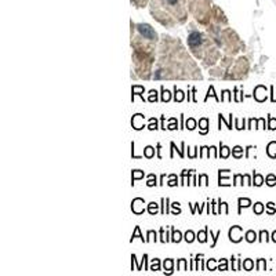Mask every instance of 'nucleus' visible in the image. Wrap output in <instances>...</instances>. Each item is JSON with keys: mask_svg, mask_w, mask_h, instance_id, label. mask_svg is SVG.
Listing matches in <instances>:
<instances>
[{"mask_svg": "<svg viewBox=\"0 0 276 276\" xmlns=\"http://www.w3.org/2000/svg\"><path fill=\"white\" fill-rule=\"evenodd\" d=\"M148 181H147V187L152 188V187H156L158 185V179H156V176L155 174H148Z\"/></svg>", "mask_w": 276, "mask_h": 276, "instance_id": "a878e982", "label": "nucleus"}, {"mask_svg": "<svg viewBox=\"0 0 276 276\" xmlns=\"http://www.w3.org/2000/svg\"><path fill=\"white\" fill-rule=\"evenodd\" d=\"M144 205H145V200H144L142 197H135V199H133V202H131V211L137 215L142 214V213L145 211Z\"/></svg>", "mask_w": 276, "mask_h": 276, "instance_id": "7ed1b4c3", "label": "nucleus"}, {"mask_svg": "<svg viewBox=\"0 0 276 276\" xmlns=\"http://www.w3.org/2000/svg\"><path fill=\"white\" fill-rule=\"evenodd\" d=\"M255 129H266L265 127V119H257V124H255Z\"/></svg>", "mask_w": 276, "mask_h": 276, "instance_id": "3c124183", "label": "nucleus"}, {"mask_svg": "<svg viewBox=\"0 0 276 276\" xmlns=\"http://www.w3.org/2000/svg\"><path fill=\"white\" fill-rule=\"evenodd\" d=\"M210 97H213V98H215V101H217V102H221V98L218 97V95H217V94H215V91H214V87L213 86H210L208 87V91H207V94H206V97H205V102H207V100Z\"/></svg>", "mask_w": 276, "mask_h": 276, "instance_id": "a211bd4d", "label": "nucleus"}, {"mask_svg": "<svg viewBox=\"0 0 276 276\" xmlns=\"http://www.w3.org/2000/svg\"><path fill=\"white\" fill-rule=\"evenodd\" d=\"M164 178H166V174H161V176H160V182H159V185H163V184H164Z\"/></svg>", "mask_w": 276, "mask_h": 276, "instance_id": "e2e57ef3", "label": "nucleus"}, {"mask_svg": "<svg viewBox=\"0 0 276 276\" xmlns=\"http://www.w3.org/2000/svg\"><path fill=\"white\" fill-rule=\"evenodd\" d=\"M160 203H161V210H160V213H161V214H163V215H164L166 214V197H161V200H160Z\"/></svg>", "mask_w": 276, "mask_h": 276, "instance_id": "4d7b16f0", "label": "nucleus"}, {"mask_svg": "<svg viewBox=\"0 0 276 276\" xmlns=\"http://www.w3.org/2000/svg\"><path fill=\"white\" fill-rule=\"evenodd\" d=\"M184 98H185V93H184L182 90L177 89V86L174 87V101L176 102H182Z\"/></svg>", "mask_w": 276, "mask_h": 276, "instance_id": "f3484780", "label": "nucleus"}, {"mask_svg": "<svg viewBox=\"0 0 276 276\" xmlns=\"http://www.w3.org/2000/svg\"><path fill=\"white\" fill-rule=\"evenodd\" d=\"M148 101H149V102H156V101H158V93H156V90H151V91H149Z\"/></svg>", "mask_w": 276, "mask_h": 276, "instance_id": "49530a36", "label": "nucleus"}, {"mask_svg": "<svg viewBox=\"0 0 276 276\" xmlns=\"http://www.w3.org/2000/svg\"><path fill=\"white\" fill-rule=\"evenodd\" d=\"M147 211L151 215H156L158 214V211H159V205L158 203H155V202H151V203L148 205V207H147Z\"/></svg>", "mask_w": 276, "mask_h": 276, "instance_id": "412c9836", "label": "nucleus"}, {"mask_svg": "<svg viewBox=\"0 0 276 276\" xmlns=\"http://www.w3.org/2000/svg\"><path fill=\"white\" fill-rule=\"evenodd\" d=\"M144 177H145V173L144 171H141V170H133V173H131V187H134L137 179H141Z\"/></svg>", "mask_w": 276, "mask_h": 276, "instance_id": "4468645a", "label": "nucleus"}, {"mask_svg": "<svg viewBox=\"0 0 276 276\" xmlns=\"http://www.w3.org/2000/svg\"><path fill=\"white\" fill-rule=\"evenodd\" d=\"M244 239H246L247 243H254V242L257 240V233H255L254 231H247L246 235H244Z\"/></svg>", "mask_w": 276, "mask_h": 276, "instance_id": "5701e85b", "label": "nucleus"}, {"mask_svg": "<svg viewBox=\"0 0 276 276\" xmlns=\"http://www.w3.org/2000/svg\"><path fill=\"white\" fill-rule=\"evenodd\" d=\"M243 179H244V176L243 174H235L233 176V182H232V185H243Z\"/></svg>", "mask_w": 276, "mask_h": 276, "instance_id": "f704fd0d", "label": "nucleus"}, {"mask_svg": "<svg viewBox=\"0 0 276 276\" xmlns=\"http://www.w3.org/2000/svg\"><path fill=\"white\" fill-rule=\"evenodd\" d=\"M265 184L268 185V187H275L276 185V177L273 176V174H268L265 178Z\"/></svg>", "mask_w": 276, "mask_h": 276, "instance_id": "473e14b6", "label": "nucleus"}, {"mask_svg": "<svg viewBox=\"0 0 276 276\" xmlns=\"http://www.w3.org/2000/svg\"><path fill=\"white\" fill-rule=\"evenodd\" d=\"M269 240V235H268V232L266 231H261L260 232V237H258V242H268Z\"/></svg>", "mask_w": 276, "mask_h": 276, "instance_id": "de8ad7c7", "label": "nucleus"}, {"mask_svg": "<svg viewBox=\"0 0 276 276\" xmlns=\"http://www.w3.org/2000/svg\"><path fill=\"white\" fill-rule=\"evenodd\" d=\"M169 1H170L171 4H176V3H177V0H169Z\"/></svg>", "mask_w": 276, "mask_h": 276, "instance_id": "774afa93", "label": "nucleus"}, {"mask_svg": "<svg viewBox=\"0 0 276 276\" xmlns=\"http://www.w3.org/2000/svg\"><path fill=\"white\" fill-rule=\"evenodd\" d=\"M199 133L202 134V135H205V134L208 133V119L207 118H202L200 120H199Z\"/></svg>", "mask_w": 276, "mask_h": 276, "instance_id": "9b49d317", "label": "nucleus"}, {"mask_svg": "<svg viewBox=\"0 0 276 276\" xmlns=\"http://www.w3.org/2000/svg\"><path fill=\"white\" fill-rule=\"evenodd\" d=\"M144 91H145V89H144L142 86H138V84H135V86L131 87V101L134 102V97L135 95H140L141 98H142V101H145V98H144Z\"/></svg>", "mask_w": 276, "mask_h": 276, "instance_id": "9d476101", "label": "nucleus"}, {"mask_svg": "<svg viewBox=\"0 0 276 276\" xmlns=\"http://www.w3.org/2000/svg\"><path fill=\"white\" fill-rule=\"evenodd\" d=\"M237 206H239V208H237V214L240 215L242 214V208H246V207H250L251 206V200L250 199H247V197H239V199H237Z\"/></svg>", "mask_w": 276, "mask_h": 276, "instance_id": "1a4fd4ad", "label": "nucleus"}, {"mask_svg": "<svg viewBox=\"0 0 276 276\" xmlns=\"http://www.w3.org/2000/svg\"><path fill=\"white\" fill-rule=\"evenodd\" d=\"M251 149H255V147H253V145H248V147L244 149V151H246V155H244V158H246V159L248 158V152H250Z\"/></svg>", "mask_w": 276, "mask_h": 276, "instance_id": "052dcab7", "label": "nucleus"}, {"mask_svg": "<svg viewBox=\"0 0 276 276\" xmlns=\"http://www.w3.org/2000/svg\"><path fill=\"white\" fill-rule=\"evenodd\" d=\"M170 147H171V152H170V158H174V151H177V153L179 155V158L184 159L185 158V153H184V149H185V142H181V149H177L176 144L174 142H170Z\"/></svg>", "mask_w": 276, "mask_h": 276, "instance_id": "0eeeda50", "label": "nucleus"}, {"mask_svg": "<svg viewBox=\"0 0 276 276\" xmlns=\"http://www.w3.org/2000/svg\"><path fill=\"white\" fill-rule=\"evenodd\" d=\"M159 235H160V242L161 243H166V242H167V235H164V229H163V228H160Z\"/></svg>", "mask_w": 276, "mask_h": 276, "instance_id": "6e6d98bb", "label": "nucleus"}, {"mask_svg": "<svg viewBox=\"0 0 276 276\" xmlns=\"http://www.w3.org/2000/svg\"><path fill=\"white\" fill-rule=\"evenodd\" d=\"M266 89L264 86H257L254 89V94H253V97L255 98V101H258V102H264L266 100Z\"/></svg>", "mask_w": 276, "mask_h": 276, "instance_id": "39448f33", "label": "nucleus"}, {"mask_svg": "<svg viewBox=\"0 0 276 276\" xmlns=\"http://www.w3.org/2000/svg\"><path fill=\"white\" fill-rule=\"evenodd\" d=\"M160 149H161V144H158V145H156V152H158V159H161Z\"/></svg>", "mask_w": 276, "mask_h": 276, "instance_id": "680f3d73", "label": "nucleus"}, {"mask_svg": "<svg viewBox=\"0 0 276 276\" xmlns=\"http://www.w3.org/2000/svg\"><path fill=\"white\" fill-rule=\"evenodd\" d=\"M215 261H217V260H214V258H210V260H207V264H206V265H207V269L208 271H217V266H215Z\"/></svg>", "mask_w": 276, "mask_h": 276, "instance_id": "37998d69", "label": "nucleus"}, {"mask_svg": "<svg viewBox=\"0 0 276 276\" xmlns=\"http://www.w3.org/2000/svg\"><path fill=\"white\" fill-rule=\"evenodd\" d=\"M207 235H208V226H206L203 231H199V232H197L196 239L200 242V243H206V242H207Z\"/></svg>", "mask_w": 276, "mask_h": 276, "instance_id": "dca6fc26", "label": "nucleus"}, {"mask_svg": "<svg viewBox=\"0 0 276 276\" xmlns=\"http://www.w3.org/2000/svg\"><path fill=\"white\" fill-rule=\"evenodd\" d=\"M219 236H221V231H218V232L215 233V235H214V233L211 232V231H210V237H211V239H213L211 248H214L215 246H217V240H218V237H219Z\"/></svg>", "mask_w": 276, "mask_h": 276, "instance_id": "ea45409f", "label": "nucleus"}, {"mask_svg": "<svg viewBox=\"0 0 276 276\" xmlns=\"http://www.w3.org/2000/svg\"><path fill=\"white\" fill-rule=\"evenodd\" d=\"M169 178L170 179H169V182H167L169 187H177V185H178V178H177L176 174H170Z\"/></svg>", "mask_w": 276, "mask_h": 276, "instance_id": "4c0bfd02", "label": "nucleus"}, {"mask_svg": "<svg viewBox=\"0 0 276 276\" xmlns=\"http://www.w3.org/2000/svg\"><path fill=\"white\" fill-rule=\"evenodd\" d=\"M242 232H243V228L239 225H235L232 226L229 229V232H228V236H229V240L232 242V243H239V242L243 239V236H242Z\"/></svg>", "mask_w": 276, "mask_h": 276, "instance_id": "f257e3e1", "label": "nucleus"}, {"mask_svg": "<svg viewBox=\"0 0 276 276\" xmlns=\"http://www.w3.org/2000/svg\"><path fill=\"white\" fill-rule=\"evenodd\" d=\"M266 153H268L269 158L276 159V141H272V142L268 144V147H266Z\"/></svg>", "mask_w": 276, "mask_h": 276, "instance_id": "ddd939ff", "label": "nucleus"}, {"mask_svg": "<svg viewBox=\"0 0 276 276\" xmlns=\"http://www.w3.org/2000/svg\"><path fill=\"white\" fill-rule=\"evenodd\" d=\"M218 271H228V260H225V258H221V260H218Z\"/></svg>", "mask_w": 276, "mask_h": 276, "instance_id": "e433bc0d", "label": "nucleus"}, {"mask_svg": "<svg viewBox=\"0 0 276 276\" xmlns=\"http://www.w3.org/2000/svg\"><path fill=\"white\" fill-rule=\"evenodd\" d=\"M242 268H243L244 271H251V269L254 268V262H253V260H250V258L244 260V261L242 262Z\"/></svg>", "mask_w": 276, "mask_h": 276, "instance_id": "cd10ccee", "label": "nucleus"}, {"mask_svg": "<svg viewBox=\"0 0 276 276\" xmlns=\"http://www.w3.org/2000/svg\"><path fill=\"white\" fill-rule=\"evenodd\" d=\"M197 185H205V187H207L208 177L206 176V174H200V176H199V182H197Z\"/></svg>", "mask_w": 276, "mask_h": 276, "instance_id": "a19ab883", "label": "nucleus"}, {"mask_svg": "<svg viewBox=\"0 0 276 276\" xmlns=\"http://www.w3.org/2000/svg\"><path fill=\"white\" fill-rule=\"evenodd\" d=\"M177 271H188V265H187V260H178L177 261Z\"/></svg>", "mask_w": 276, "mask_h": 276, "instance_id": "7c9ffc66", "label": "nucleus"}, {"mask_svg": "<svg viewBox=\"0 0 276 276\" xmlns=\"http://www.w3.org/2000/svg\"><path fill=\"white\" fill-rule=\"evenodd\" d=\"M231 170H218V185L219 187H231V182H228V178H224V174L229 173Z\"/></svg>", "mask_w": 276, "mask_h": 276, "instance_id": "6e6552de", "label": "nucleus"}, {"mask_svg": "<svg viewBox=\"0 0 276 276\" xmlns=\"http://www.w3.org/2000/svg\"><path fill=\"white\" fill-rule=\"evenodd\" d=\"M134 147H135V144H134V141H133V142H131V158H133V159H142L144 155H142V156H140V155H135V149H134Z\"/></svg>", "mask_w": 276, "mask_h": 276, "instance_id": "5fc2aeb1", "label": "nucleus"}, {"mask_svg": "<svg viewBox=\"0 0 276 276\" xmlns=\"http://www.w3.org/2000/svg\"><path fill=\"white\" fill-rule=\"evenodd\" d=\"M171 207L174 208V211H173V214H174V215L181 214V208H179V203H178V202H174V203L171 205Z\"/></svg>", "mask_w": 276, "mask_h": 276, "instance_id": "603ef678", "label": "nucleus"}, {"mask_svg": "<svg viewBox=\"0 0 276 276\" xmlns=\"http://www.w3.org/2000/svg\"><path fill=\"white\" fill-rule=\"evenodd\" d=\"M266 269V261L264 258H260L257 261V271H265Z\"/></svg>", "mask_w": 276, "mask_h": 276, "instance_id": "c03bdc74", "label": "nucleus"}, {"mask_svg": "<svg viewBox=\"0 0 276 276\" xmlns=\"http://www.w3.org/2000/svg\"><path fill=\"white\" fill-rule=\"evenodd\" d=\"M244 176V181H246V184H247V185H253V179L250 178V176H248V174H243Z\"/></svg>", "mask_w": 276, "mask_h": 276, "instance_id": "bf43d9fd", "label": "nucleus"}, {"mask_svg": "<svg viewBox=\"0 0 276 276\" xmlns=\"http://www.w3.org/2000/svg\"><path fill=\"white\" fill-rule=\"evenodd\" d=\"M202 43V36L199 32H192L189 36H188V44L190 47H195V46H199Z\"/></svg>", "mask_w": 276, "mask_h": 276, "instance_id": "423d86ee", "label": "nucleus"}, {"mask_svg": "<svg viewBox=\"0 0 276 276\" xmlns=\"http://www.w3.org/2000/svg\"><path fill=\"white\" fill-rule=\"evenodd\" d=\"M253 211H254V214H257V215L262 214V213H264V205H262L261 202H257V203L254 205V208H253Z\"/></svg>", "mask_w": 276, "mask_h": 276, "instance_id": "72a5a7b5", "label": "nucleus"}, {"mask_svg": "<svg viewBox=\"0 0 276 276\" xmlns=\"http://www.w3.org/2000/svg\"><path fill=\"white\" fill-rule=\"evenodd\" d=\"M137 28H138V31H140V33L144 36V37H147V39H156V33H155V31L151 28V25H148V24H138L137 25Z\"/></svg>", "mask_w": 276, "mask_h": 276, "instance_id": "f03ea898", "label": "nucleus"}, {"mask_svg": "<svg viewBox=\"0 0 276 276\" xmlns=\"http://www.w3.org/2000/svg\"><path fill=\"white\" fill-rule=\"evenodd\" d=\"M182 129H185V127H184V115H181V127H179V130Z\"/></svg>", "mask_w": 276, "mask_h": 276, "instance_id": "69168bd1", "label": "nucleus"}, {"mask_svg": "<svg viewBox=\"0 0 276 276\" xmlns=\"http://www.w3.org/2000/svg\"><path fill=\"white\" fill-rule=\"evenodd\" d=\"M232 156L235 159H242L243 158V148L240 145H236V147L232 148Z\"/></svg>", "mask_w": 276, "mask_h": 276, "instance_id": "aec40b11", "label": "nucleus"}, {"mask_svg": "<svg viewBox=\"0 0 276 276\" xmlns=\"http://www.w3.org/2000/svg\"><path fill=\"white\" fill-rule=\"evenodd\" d=\"M225 100H228L229 102L232 101V94H231L229 90H224V91H222V97H221V102H222V101H225Z\"/></svg>", "mask_w": 276, "mask_h": 276, "instance_id": "a18cd8bd", "label": "nucleus"}, {"mask_svg": "<svg viewBox=\"0 0 276 276\" xmlns=\"http://www.w3.org/2000/svg\"><path fill=\"white\" fill-rule=\"evenodd\" d=\"M262 184H264V177L258 173H254L253 171V185L255 187H261Z\"/></svg>", "mask_w": 276, "mask_h": 276, "instance_id": "6ab92c4d", "label": "nucleus"}, {"mask_svg": "<svg viewBox=\"0 0 276 276\" xmlns=\"http://www.w3.org/2000/svg\"><path fill=\"white\" fill-rule=\"evenodd\" d=\"M177 126H178V123H177V119L171 118V119H170V124H169V127H167V129H169V130H177Z\"/></svg>", "mask_w": 276, "mask_h": 276, "instance_id": "864d4df0", "label": "nucleus"}, {"mask_svg": "<svg viewBox=\"0 0 276 276\" xmlns=\"http://www.w3.org/2000/svg\"><path fill=\"white\" fill-rule=\"evenodd\" d=\"M173 260L167 258L164 262H163V266H164V273H173Z\"/></svg>", "mask_w": 276, "mask_h": 276, "instance_id": "bb28decb", "label": "nucleus"}, {"mask_svg": "<svg viewBox=\"0 0 276 276\" xmlns=\"http://www.w3.org/2000/svg\"><path fill=\"white\" fill-rule=\"evenodd\" d=\"M148 130H151V131H153V130H158L159 126H158V119L156 118H151L149 119V124L147 126Z\"/></svg>", "mask_w": 276, "mask_h": 276, "instance_id": "c85d7f7f", "label": "nucleus"}, {"mask_svg": "<svg viewBox=\"0 0 276 276\" xmlns=\"http://www.w3.org/2000/svg\"><path fill=\"white\" fill-rule=\"evenodd\" d=\"M147 243L148 242H151V240H153V242H158V239H156V232L155 231H148V233H147Z\"/></svg>", "mask_w": 276, "mask_h": 276, "instance_id": "09e8293b", "label": "nucleus"}, {"mask_svg": "<svg viewBox=\"0 0 276 276\" xmlns=\"http://www.w3.org/2000/svg\"><path fill=\"white\" fill-rule=\"evenodd\" d=\"M151 271H153V272H156V271H160V260L159 258H155L152 260V264H151Z\"/></svg>", "mask_w": 276, "mask_h": 276, "instance_id": "c9c22d12", "label": "nucleus"}, {"mask_svg": "<svg viewBox=\"0 0 276 276\" xmlns=\"http://www.w3.org/2000/svg\"><path fill=\"white\" fill-rule=\"evenodd\" d=\"M144 120H145L144 115H141V113H135V115L133 116V119H131V126H133V129L134 130H142L144 127H145Z\"/></svg>", "mask_w": 276, "mask_h": 276, "instance_id": "20e7f679", "label": "nucleus"}, {"mask_svg": "<svg viewBox=\"0 0 276 276\" xmlns=\"http://www.w3.org/2000/svg\"><path fill=\"white\" fill-rule=\"evenodd\" d=\"M266 129L269 130H276V119L272 118V116L268 115V127Z\"/></svg>", "mask_w": 276, "mask_h": 276, "instance_id": "79ce46f5", "label": "nucleus"}, {"mask_svg": "<svg viewBox=\"0 0 276 276\" xmlns=\"http://www.w3.org/2000/svg\"><path fill=\"white\" fill-rule=\"evenodd\" d=\"M137 237H140L141 242H144V243H147V239H144V236L141 235V229H140V226H135V229H134L133 235H131V239H130V242L133 243V240H134V239H137Z\"/></svg>", "mask_w": 276, "mask_h": 276, "instance_id": "4be33fe9", "label": "nucleus"}, {"mask_svg": "<svg viewBox=\"0 0 276 276\" xmlns=\"http://www.w3.org/2000/svg\"><path fill=\"white\" fill-rule=\"evenodd\" d=\"M195 239H196V237H195L193 231H187V232H185V235H184V240L187 242V243H192Z\"/></svg>", "mask_w": 276, "mask_h": 276, "instance_id": "c756f323", "label": "nucleus"}, {"mask_svg": "<svg viewBox=\"0 0 276 276\" xmlns=\"http://www.w3.org/2000/svg\"><path fill=\"white\" fill-rule=\"evenodd\" d=\"M160 91H161V98L160 100L163 101V102H169V101L171 100V93H170L169 90H166L163 86L160 87Z\"/></svg>", "mask_w": 276, "mask_h": 276, "instance_id": "b1692460", "label": "nucleus"}, {"mask_svg": "<svg viewBox=\"0 0 276 276\" xmlns=\"http://www.w3.org/2000/svg\"><path fill=\"white\" fill-rule=\"evenodd\" d=\"M195 170H182V173H181V182H179V185H185V178H187L189 174H192Z\"/></svg>", "mask_w": 276, "mask_h": 276, "instance_id": "58836bf2", "label": "nucleus"}, {"mask_svg": "<svg viewBox=\"0 0 276 276\" xmlns=\"http://www.w3.org/2000/svg\"><path fill=\"white\" fill-rule=\"evenodd\" d=\"M272 242L276 243V231H273V233H272Z\"/></svg>", "mask_w": 276, "mask_h": 276, "instance_id": "338daca9", "label": "nucleus"}, {"mask_svg": "<svg viewBox=\"0 0 276 276\" xmlns=\"http://www.w3.org/2000/svg\"><path fill=\"white\" fill-rule=\"evenodd\" d=\"M182 240V233L179 232L178 229H174V228H171V239H170V242H173V243H179V242Z\"/></svg>", "mask_w": 276, "mask_h": 276, "instance_id": "2eb2a0df", "label": "nucleus"}, {"mask_svg": "<svg viewBox=\"0 0 276 276\" xmlns=\"http://www.w3.org/2000/svg\"><path fill=\"white\" fill-rule=\"evenodd\" d=\"M266 208H268V210H266V213H268V214H275V213H276L275 203H272V202H269L268 205H266Z\"/></svg>", "mask_w": 276, "mask_h": 276, "instance_id": "8fccbe9b", "label": "nucleus"}, {"mask_svg": "<svg viewBox=\"0 0 276 276\" xmlns=\"http://www.w3.org/2000/svg\"><path fill=\"white\" fill-rule=\"evenodd\" d=\"M196 120H195L193 118H189L187 120V122H185V129H188V130H195L196 129Z\"/></svg>", "mask_w": 276, "mask_h": 276, "instance_id": "2f4dec72", "label": "nucleus"}, {"mask_svg": "<svg viewBox=\"0 0 276 276\" xmlns=\"http://www.w3.org/2000/svg\"><path fill=\"white\" fill-rule=\"evenodd\" d=\"M224 213H225V214L229 213V210H228V203H225V202H224Z\"/></svg>", "mask_w": 276, "mask_h": 276, "instance_id": "0e129e2a", "label": "nucleus"}, {"mask_svg": "<svg viewBox=\"0 0 276 276\" xmlns=\"http://www.w3.org/2000/svg\"><path fill=\"white\" fill-rule=\"evenodd\" d=\"M144 156L147 159H152L155 156V148L151 147V145H148V147L144 148Z\"/></svg>", "mask_w": 276, "mask_h": 276, "instance_id": "393cba45", "label": "nucleus"}, {"mask_svg": "<svg viewBox=\"0 0 276 276\" xmlns=\"http://www.w3.org/2000/svg\"><path fill=\"white\" fill-rule=\"evenodd\" d=\"M229 155H231V148H228L226 145H224L222 142H219V152H218V158L226 159V158H229Z\"/></svg>", "mask_w": 276, "mask_h": 276, "instance_id": "f8f14e48", "label": "nucleus"}, {"mask_svg": "<svg viewBox=\"0 0 276 276\" xmlns=\"http://www.w3.org/2000/svg\"><path fill=\"white\" fill-rule=\"evenodd\" d=\"M235 129L237 130H243V129H247V127H244V124L242 126L240 122H239V119H235Z\"/></svg>", "mask_w": 276, "mask_h": 276, "instance_id": "13d9d810", "label": "nucleus"}]
</instances>
